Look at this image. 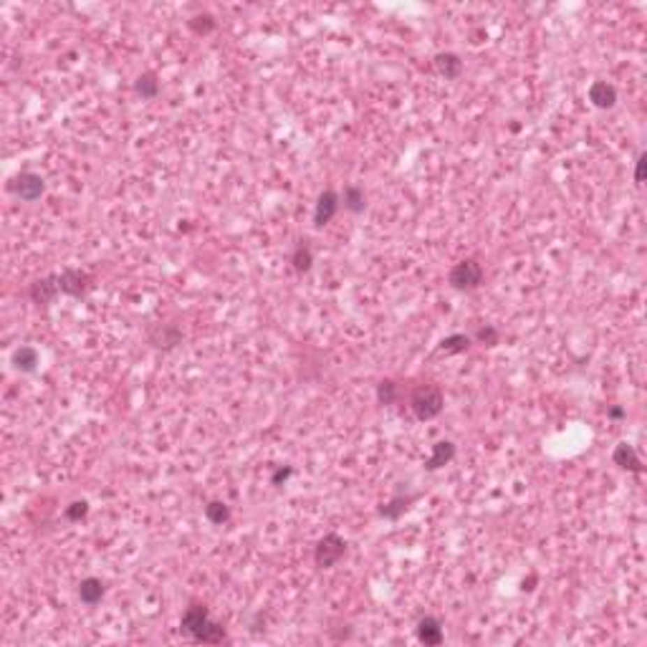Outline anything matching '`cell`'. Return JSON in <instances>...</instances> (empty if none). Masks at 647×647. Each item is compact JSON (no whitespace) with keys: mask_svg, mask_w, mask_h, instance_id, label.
Listing matches in <instances>:
<instances>
[{"mask_svg":"<svg viewBox=\"0 0 647 647\" xmlns=\"http://www.w3.org/2000/svg\"><path fill=\"white\" fill-rule=\"evenodd\" d=\"M180 627H182L185 634H190L192 640L205 642V645H218V642L225 640V627L220 622L210 620L208 607L200 604V602H192L190 607L185 609Z\"/></svg>","mask_w":647,"mask_h":647,"instance_id":"obj_1","label":"cell"},{"mask_svg":"<svg viewBox=\"0 0 647 647\" xmlns=\"http://www.w3.org/2000/svg\"><path fill=\"white\" fill-rule=\"evenodd\" d=\"M443 405H445L443 390L432 382L417 384L415 390H412V395H409V407H412L417 420H423V423L425 420H435L443 412Z\"/></svg>","mask_w":647,"mask_h":647,"instance_id":"obj_2","label":"cell"},{"mask_svg":"<svg viewBox=\"0 0 647 647\" xmlns=\"http://www.w3.org/2000/svg\"><path fill=\"white\" fill-rule=\"evenodd\" d=\"M483 266L478 258H465L456 263L448 273V284L456 291H476L483 284Z\"/></svg>","mask_w":647,"mask_h":647,"instance_id":"obj_3","label":"cell"},{"mask_svg":"<svg viewBox=\"0 0 647 647\" xmlns=\"http://www.w3.org/2000/svg\"><path fill=\"white\" fill-rule=\"evenodd\" d=\"M347 554V541H344L339 534H326L324 539H319V544L314 546V562L319 569H331L337 567L339 562Z\"/></svg>","mask_w":647,"mask_h":647,"instance_id":"obj_4","label":"cell"},{"mask_svg":"<svg viewBox=\"0 0 647 647\" xmlns=\"http://www.w3.org/2000/svg\"><path fill=\"white\" fill-rule=\"evenodd\" d=\"M56 281H59V291L66 296H84L94 289V276L79 268H64L56 273Z\"/></svg>","mask_w":647,"mask_h":647,"instance_id":"obj_5","label":"cell"},{"mask_svg":"<svg viewBox=\"0 0 647 647\" xmlns=\"http://www.w3.org/2000/svg\"><path fill=\"white\" fill-rule=\"evenodd\" d=\"M10 190H13L20 200L36 203V200L46 192V182H43V177L36 175V172H20V175L13 177V182H10Z\"/></svg>","mask_w":647,"mask_h":647,"instance_id":"obj_6","label":"cell"},{"mask_svg":"<svg viewBox=\"0 0 647 647\" xmlns=\"http://www.w3.org/2000/svg\"><path fill=\"white\" fill-rule=\"evenodd\" d=\"M339 195L334 190H324L321 195H319L317 200V208H314V225L317 228H324V225H329L331 220H334V215H337L339 210Z\"/></svg>","mask_w":647,"mask_h":647,"instance_id":"obj_7","label":"cell"},{"mask_svg":"<svg viewBox=\"0 0 647 647\" xmlns=\"http://www.w3.org/2000/svg\"><path fill=\"white\" fill-rule=\"evenodd\" d=\"M182 342V331L175 326V324H159L150 329V344L157 347V349H172Z\"/></svg>","mask_w":647,"mask_h":647,"instance_id":"obj_8","label":"cell"},{"mask_svg":"<svg viewBox=\"0 0 647 647\" xmlns=\"http://www.w3.org/2000/svg\"><path fill=\"white\" fill-rule=\"evenodd\" d=\"M417 640L423 642V645H428V647L443 645V640H445L443 625H440L435 617H430V614L420 617V622H417Z\"/></svg>","mask_w":647,"mask_h":647,"instance_id":"obj_9","label":"cell"},{"mask_svg":"<svg viewBox=\"0 0 647 647\" xmlns=\"http://www.w3.org/2000/svg\"><path fill=\"white\" fill-rule=\"evenodd\" d=\"M28 293H31V298H34L38 306H48V304H53V298L61 293V291H59V281H56V276L41 278V281L31 284Z\"/></svg>","mask_w":647,"mask_h":647,"instance_id":"obj_10","label":"cell"},{"mask_svg":"<svg viewBox=\"0 0 647 647\" xmlns=\"http://www.w3.org/2000/svg\"><path fill=\"white\" fill-rule=\"evenodd\" d=\"M432 66H435V71L440 73L443 79H448V81H456L458 76L463 73V61H460V56H458V53H453V51L437 53L435 59H432Z\"/></svg>","mask_w":647,"mask_h":647,"instance_id":"obj_11","label":"cell"},{"mask_svg":"<svg viewBox=\"0 0 647 647\" xmlns=\"http://www.w3.org/2000/svg\"><path fill=\"white\" fill-rule=\"evenodd\" d=\"M612 460H614V465H620L622 470H630V473H642V470H645L640 456H637V450H634L630 443L617 445L614 453H612Z\"/></svg>","mask_w":647,"mask_h":647,"instance_id":"obj_12","label":"cell"},{"mask_svg":"<svg viewBox=\"0 0 647 647\" xmlns=\"http://www.w3.org/2000/svg\"><path fill=\"white\" fill-rule=\"evenodd\" d=\"M589 101L597 106V109H612L617 104V89L607 81H595L589 86Z\"/></svg>","mask_w":647,"mask_h":647,"instance_id":"obj_13","label":"cell"},{"mask_svg":"<svg viewBox=\"0 0 647 647\" xmlns=\"http://www.w3.org/2000/svg\"><path fill=\"white\" fill-rule=\"evenodd\" d=\"M104 595H106V587H104V581L101 579H96V576H86V579H81L79 599L84 602V604L94 607V604H99V602L104 599Z\"/></svg>","mask_w":647,"mask_h":647,"instance_id":"obj_14","label":"cell"},{"mask_svg":"<svg viewBox=\"0 0 647 647\" xmlns=\"http://www.w3.org/2000/svg\"><path fill=\"white\" fill-rule=\"evenodd\" d=\"M453 458H456V445L450 443V440H440V443L432 445V456L428 458L425 468L437 470V468H443V465H448Z\"/></svg>","mask_w":647,"mask_h":647,"instance_id":"obj_15","label":"cell"},{"mask_svg":"<svg viewBox=\"0 0 647 647\" xmlns=\"http://www.w3.org/2000/svg\"><path fill=\"white\" fill-rule=\"evenodd\" d=\"M13 367L18 372H26V375H31V372H36V367H38V351L34 349V347H18V349L13 351Z\"/></svg>","mask_w":647,"mask_h":647,"instance_id":"obj_16","label":"cell"},{"mask_svg":"<svg viewBox=\"0 0 647 647\" xmlns=\"http://www.w3.org/2000/svg\"><path fill=\"white\" fill-rule=\"evenodd\" d=\"M134 92L142 96V99H154L159 94V79L154 71H145L139 73L137 81H134Z\"/></svg>","mask_w":647,"mask_h":647,"instance_id":"obj_17","label":"cell"},{"mask_svg":"<svg viewBox=\"0 0 647 647\" xmlns=\"http://www.w3.org/2000/svg\"><path fill=\"white\" fill-rule=\"evenodd\" d=\"M412 501H415V495H395L390 503H384L382 509H379V516H382V518H390V521H397V518L409 509V503Z\"/></svg>","mask_w":647,"mask_h":647,"instance_id":"obj_18","label":"cell"},{"mask_svg":"<svg viewBox=\"0 0 647 647\" xmlns=\"http://www.w3.org/2000/svg\"><path fill=\"white\" fill-rule=\"evenodd\" d=\"M205 518L215 523V526H223V523L231 521V506L223 501H210L205 506Z\"/></svg>","mask_w":647,"mask_h":647,"instance_id":"obj_19","label":"cell"},{"mask_svg":"<svg viewBox=\"0 0 647 647\" xmlns=\"http://www.w3.org/2000/svg\"><path fill=\"white\" fill-rule=\"evenodd\" d=\"M364 190L362 187H357V185H349V187H344V208L349 212H362L364 210Z\"/></svg>","mask_w":647,"mask_h":647,"instance_id":"obj_20","label":"cell"},{"mask_svg":"<svg viewBox=\"0 0 647 647\" xmlns=\"http://www.w3.org/2000/svg\"><path fill=\"white\" fill-rule=\"evenodd\" d=\"M468 347L470 337H465V334H450L440 342V351H445V354H463V351H468Z\"/></svg>","mask_w":647,"mask_h":647,"instance_id":"obj_21","label":"cell"},{"mask_svg":"<svg viewBox=\"0 0 647 647\" xmlns=\"http://www.w3.org/2000/svg\"><path fill=\"white\" fill-rule=\"evenodd\" d=\"M187 28H190L195 36H208L215 31V18H212L210 13H203V15H192L190 20H187Z\"/></svg>","mask_w":647,"mask_h":647,"instance_id":"obj_22","label":"cell"},{"mask_svg":"<svg viewBox=\"0 0 647 647\" xmlns=\"http://www.w3.org/2000/svg\"><path fill=\"white\" fill-rule=\"evenodd\" d=\"M291 263H293V268H296L298 273H304L311 268V263H314V256H311V248L304 243L296 245V251H293V256H291Z\"/></svg>","mask_w":647,"mask_h":647,"instance_id":"obj_23","label":"cell"},{"mask_svg":"<svg viewBox=\"0 0 647 647\" xmlns=\"http://www.w3.org/2000/svg\"><path fill=\"white\" fill-rule=\"evenodd\" d=\"M397 382L395 379H382V382L377 384V400H379V405H395L397 402Z\"/></svg>","mask_w":647,"mask_h":647,"instance_id":"obj_24","label":"cell"},{"mask_svg":"<svg viewBox=\"0 0 647 647\" xmlns=\"http://www.w3.org/2000/svg\"><path fill=\"white\" fill-rule=\"evenodd\" d=\"M476 342L483 344V347H495V344L501 342V334H498L495 326H481L476 331Z\"/></svg>","mask_w":647,"mask_h":647,"instance_id":"obj_25","label":"cell"},{"mask_svg":"<svg viewBox=\"0 0 647 647\" xmlns=\"http://www.w3.org/2000/svg\"><path fill=\"white\" fill-rule=\"evenodd\" d=\"M86 514H89V503H86V501H73L71 506L66 509V518H68V521H81Z\"/></svg>","mask_w":647,"mask_h":647,"instance_id":"obj_26","label":"cell"},{"mask_svg":"<svg viewBox=\"0 0 647 647\" xmlns=\"http://www.w3.org/2000/svg\"><path fill=\"white\" fill-rule=\"evenodd\" d=\"M645 167H647V154L642 152L640 157H637V167H634V182H637V185L645 182Z\"/></svg>","mask_w":647,"mask_h":647,"instance_id":"obj_27","label":"cell"},{"mask_svg":"<svg viewBox=\"0 0 647 647\" xmlns=\"http://www.w3.org/2000/svg\"><path fill=\"white\" fill-rule=\"evenodd\" d=\"M291 473H293V470H291V468H278L276 473H273V476H271V483H273V486H281V483H286V481H289V478H291Z\"/></svg>","mask_w":647,"mask_h":647,"instance_id":"obj_28","label":"cell"},{"mask_svg":"<svg viewBox=\"0 0 647 647\" xmlns=\"http://www.w3.org/2000/svg\"><path fill=\"white\" fill-rule=\"evenodd\" d=\"M607 415L617 420V417H625V409H622V407H612V409H609V412H607Z\"/></svg>","mask_w":647,"mask_h":647,"instance_id":"obj_29","label":"cell"}]
</instances>
